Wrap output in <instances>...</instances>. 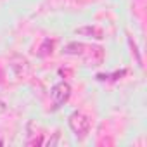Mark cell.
<instances>
[{
  "mask_svg": "<svg viewBox=\"0 0 147 147\" xmlns=\"http://www.w3.org/2000/svg\"><path fill=\"white\" fill-rule=\"evenodd\" d=\"M69 125H71L73 131H75L76 135H85L88 131V119L83 114H80V113H75V114L71 116Z\"/></svg>",
  "mask_w": 147,
  "mask_h": 147,
  "instance_id": "obj_1",
  "label": "cell"
},
{
  "mask_svg": "<svg viewBox=\"0 0 147 147\" xmlns=\"http://www.w3.org/2000/svg\"><path fill=\"white\" fill-rule=\"evenodd\" d=\"M67 95H69V87H67L66 83H59V85H55V87H54L52 97L55 99V102H57V104H62V102L67 99Z\"/></svg>",
  "mask_w": 147,
  "mask_h": 147,
  "instance_id": "obj_2",
  "label": "cell"
}]
</instances>
